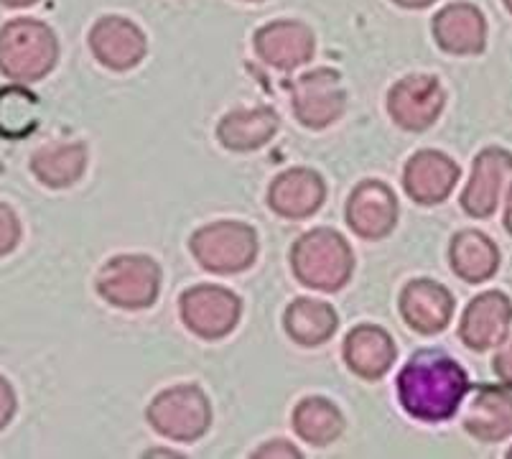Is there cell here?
<instances>
[{
    "mask_svg": "<svg viewBox=\"0 0 512 459\" xmlns=\"http://www.w3.org/2000/svg\"><path fill=\"white\" fill-rule=\"evenodd\" d=\"M472 383L462 365L444 352H416L398 375L400 406L423 424H441L459 411Z\"/></svg>",
    "mask_w": 512,
    "mask_h": 459,
    "instance_id": "cell-1",
    "label": "cell"
},
{
    "mask_svg": "<svg viewBox=\"0 0 512 459\" xmlns=\"http://www.w3.org/2000/svg\"><path fill=\"white\" fill-rule=\"evenodd\" d=\"M59 62L57 34L36 18H16L0 29V74L18 85L44 80Z\"/></svg>",
    "mask_w": 512,
    "mask_h": 459,
    "instance_id": "cell-2",
    "label": "cell"
},
{
    "mask_svg": "<svg viewBox=\"0 0 512 459\" xmlns=\"http://www.w3.org/2000/svg\"><path fill=\"white\" fill-rule=\"evenodd\" d=\"M291 268L304 286L332 294L349 284L355 271V255L337 230L316 227L293 243Z\"/></svg>",
    "mask_w": 512,
    "mask_h": 459,
    "instance_id": "cell-3",
    "label": "cell"
},
{
    "mask_svg": "<svg viewBox=\"0 0 512 459\" xmlns=\"http://www.w3.org/2000/svg\"><path fill=\"white\" fill-rule=\"evenodd\" d=\"M199 266L217 276L248 271L258 258V233L248 222L217 220L199 227L189 240Z\"/></svg>",
    "mask_w": 512,
    "mask_h": 459,
    "instance_id": "cell-4",
    "label": "cell"
},
{
    "mask_svg": "<svg viewBox=\"0 0 512 459\" xmlns=\"http://www.w3.org/2000/svg\"><path fill=\"white\" fill-rule=\"evenodd\" d=\"M146 419L156 434L171 442H199L212 426V406L207 393L194 383L166 388L146 408Z\"/></svg>",
    "mask_w": 512,
    "mask_h": 459,
    "instance_id": "cell-5",
    "label": "cell"
},
{
    "mask_svg": "<svg viewBox=\"0 0 512 459\" xmlns=\"http://www.w3.org/2000/svg\"><path fill=\"white\" fill-rule=\"evenodd\" d=\"M161 291V266L148 255H115L97 276V294L110 306L138 312L156 304Z\"/></svg>",
    "mask_w": 512,
    "mask_h": 459,
    "instance_id": "cell-6",
    "label": "cell"
},
{
    "mask_svg": "<svg viewBox=\"0 0 512 459\" xmlns=\"http://www.w3.org/2000/svg\"><path fill=\"white\" fill-rule=\"evenodd\" d=\"M181 322L207 342L225 340L242 317V301L235 291L217 284L192 286L179 299Z\"/></svg>",
    "mask_w": 512,
    "mask_h": 459,
    "instance_id": "cell-7",
    "label": "cell"
},
{
    "mask_svg": "<svg viewBox=\"0 0 512 459\" xmlns=\"http://www.w3.org/2000/svg\"><path fill=\"white\" fill-rule=\"evenodd\" d=\"M293 115L311 131L337 123L347 110V90L334 69H311L291 82Z\"/></svg>",
    "mask_w": 512,
    "mask_h": 459,
    "instance_id": "cell-8",
    "label": "cell"
},
{
    "mask_svg": "<svg viewBox=\"0 0 512 459\" xmlns=\"http://www.w3.org/2000/svg\"><path fill=\"white\" fill-rule=\"evenodd\" d=\"M446 105V92L436 77L411 74L395 82L388 92V113L403 131L423 133L439 120Z\"/></svg>",
    "mask_w": 512,
    "mask_h": 459,
    "instance_id": "cell-9",
    "label": "cell"
},
{
    "mask_svg": "<svg viewBox=\"0 0 512 459\" xmlns=\"http://www.w3.org/2000/svg\"><path fill=\"white\" fill-rule=\"evenodd\" d=\"M512 187V153L505 148H484L474 159L472 179L462 192V210L474 220L495 215L502 194Z\"/></svg>",
    "mask_w": 512,
    "mask_h": 459,
    "instance_id": "cell-10",
    "label": "cell"
},
{
    "mask_svg": "<svg viewBox=\"0 0 512 459\" xmlns=\"http://www.w3.org/2000/svg\"><path fill=\"white\" fill-rule=\"evenodd\" d=\"M347 225L362 240H383L398 222V199L385 182L367 179L347 199Z\"/></svg>",
    "mask_w": 512,
    "mask_h": 459,
    "instance_id": "cell-11",
    "label": "cell"
},
{
    "mask_svg": "<svg viewBox=\"0 0 512 459\" xmlns=\"http://www.w3.org/2000/svg\"><path fill=\"white\" fill-rule=\"evenodd\" d=\"M90 49L102 67L113 72H128L143 62L148 51L141 26L123 16H105L92 26Z\"/></svg>",
    "mask_w": 512,
    "mask_h": 459,
    "instance_id": "cell-12",
    "label": "cell"
},
{
    "mask_svg": "<svg viewBox=\"0 0 512 459\" xmlns=\"http://www.w3.org/2000/svg\"><path fill=\"white\" fill-rule=\"evenodd\" d=\"M459 164L449 159L446 153L423 148L408 159L406 171H403V189L416 204L431 207L449 199L459 182Z\"/></svg>",
    "mask_w": 512,
    "mask_h": 459,
    "instance_id": "cell-13",
    "label": "cell"
},
{
    "mask_svg": "<svg viewBox=\"0 0 512 459\" xmlns=\"http://www.w3.org/2000/svg\"><path fill=\"white\" fill-rule=\"evenodd\" d=\"M512 327V301L502 291H484L464 312L459 337L474 352H487L507 340Z\"/></svg>",
    "mask_w": 512,
    "mask_h": 459,
    "instance_id": "cell-14",
    "label": "cell"
},
{
    "mask_svg": "<svg viewBox=\"0 0 512 459\" xmlns=\"http://www.w3.org/2000/svg\"><path fill=\"white\" fill-rule=\"evenodd\" d=\"M454 296L431 278H416L400 294V314L418 335H439L454 317Z\"/></svg>",
    "mask_w": 512,
    "mask_h": 459,
    "instance_id": "cell-15",
    "label": "cell"
},
{
    "mask_svg": "<svg viewBox=\"0 0 512 459\" xmlns=\"http://www.w3.org/2000/svg\"><path fill=\"white\" fill-rule=\"evenodd\" d=\"M324 197H327L324 179L304 166L283 171L268 187V207L283 220H306L316 215Z\"/></svg>",
    "mask_w": 512,
    "mask_h": 459,
    "instance_id": "cell-16",
    "label": "cell"
},
{
    "mask_svg": "<svg viewBox=\"0 0 512 459\" xmlns=\"http://www.w3.org/2000/svg\"><path fill=\"white\" fill-rule=\"evenodd\" d=\"M255 51L273 69L293 72L314 57V34L301 21H273L258 29Z\"/></svg>",
    "mask_w": 512,
    "mask_h": 459,
    "instance_id": "cell-17",
    "label": "cell"
},
{
    "mask_svg": "<svg viewBox=\"0 0 512 459\" xmlns=\"http://www.w3.org/2000/svg\"><path fill=\"white\" fill-rule=\"evenodd\" d=\"M434 39L451 57H474L487 46V21L472 3H451L434 18Z\"/></svg>",
    "mask_w": 512,
    "mask_h": 459,
    "instance_id": "cell-18",
    "label": "cell"
},
{
    "mask_svg": "<svg viewBox=\"0 0 512 459\" xmlns=\"http://www.w3.org/2000/svg\"><path fill=\"white\" fill-rule=\"evenodd\" d=\"M344 363L362 380H380L395 363V342L383 327L360 324L344 340Z\"/></svg>",
    "mask_w": 512,
    "mask_h": 459,
    "instance_id": "cell-19",
    "label": "cell"
},
{
    "mask_svg": "<svg viewBox=\"0 0 512 459\" xmlns=\"http://www.w3.org/2000/svg\"><path fill=\"white\" fill-rule=\"evenodd\" d=\"M281 120L273 108H240L227 113L217 125V141L235 153H250L276 138Z\"/></svg>",
    "mask_w": 512,
    "mask_h": 459,
    "instance_id": "cell-20",
    "label": "cell"
},
{
    "mask_svg": "<svg viewBox=\"0 0 512 459\" xmlns=\"http://www.w3.org/2000/svg\"><path fill=\"white\" fill-rule=\"evenodd\" d=\"M464 431L484 444L512 437V393L505 388H479L464 414Z\"/></svg>",
    "mask_w": 512,
    "mask_h": 459,
    "instance_id": "cell-21",
    "label": "cell"
},
{
    "mask_svg": "<svg viewBox=\"0 0 512 459\" xmlns=\"http://www.w3.org/2000/svg\"><path fill=\"white\" fill-rule=\"evenodd\" d=\"M31 171L49 189L72 187L87 171V146L79 141L46 143L31 156Z\"/></svg>",
    "mask_w": 512,
    "mask_h": 459,
    "instance_id": "cell-22",
    "label": "cell"
},
{
    "mask_svg": "<svg viewBox=\"0 0 512 459\" xmlns=\"http://www.w3.org/2000/svg\"><path fill=\"white\" fill-rule=\"evenodd\" d=\"M451 271L467 284H484L500 268V248L479 230L456 233L449 248Z\"/></svg>",
    "mask_w": 512,
    "mask_h": 459,
    "instance_id": "cell-23",
    "label": "cell"
},
{
    "mask_svg": "<svg viewBox=\"0 0 512 459\" xmlns=\"http://www.w3.org/2000/svg\"><path fill=\"white\" fill-rule=\"evenodd\" d=\"M286 332L296 345L319 347L334 337L339 327V317L334 306L321 299H296L286 309Z\"/></svg>",
    "mask_w": 512,
    "mask_h": 459,
    "instance_id": "cell-24",
    "label": "cell"
},
{
    "mask_svg": "<svg viewBox=\"0 0 512 459\" xmlns=\"http://www.w3.org/2000/svg\"><path fill=\"white\" fill-rule=\"evenodd\" d=\"M293 431L314 447H327L344 434V416L337 403L321 396H309L293 408Z\"/></svg>",
    "mask_w": 512,
    "mask_h": 459,
    "instance_id": "cell-25",
    "label": "cell"
},
{
    "mask_svg": "<svg viewBox=\"0 0 512 459\" xmlns=\"http://www.w3.org/2000/svg\"><path fill=\"white\" fill-rule=\"evenodd\" d=\"M39 125V100L23 85L0 90V136L18 141L36 131Z\"/></svg>",
    "mask_w": 512,
    "mask_h": 459,
    "instance_id": "cell-26",
    "label": "cell"
},
{
    "mask_svg": "<svg viewBox=\"0 0 512 459\" xmlns=\"http://www.w3.org/2000/svg\"><path fill=\"white\" fill-rule=\"evenodd\" d=\"M23 238V227L18 220L16 210L8 207L6 202H0V258L3 255H11L18 248Z\"/></svg>",
    "mask_w": 512,
    "mask_h": 459,
    "instance_id": "cell-27",
    "label": "cell"
},
{
    "mask_svg": "<svg viewBox=\"0 0 512 459\" xmlns=\"http://www.w3.org/2000/svg\"><path fill=\"white\" fill-rule=\"evenodd\" d=\"M16 411H18L16 391H13V386L8 383V378H3V375H0V431L11 424L13 416H16Z\"/></svg>",
    "mask_w": 512,
    "mask_h": 459,
    "instance_id": "cell-28",
    "label": "cell"
},
{
    "mask_svg": "<svg viewBox=\"0 0 512 459\" xmlns=\"http://www.w3.org/2000/svg\"><path fill=\"white\" fill-rule=\"evenodd\" d=\"M492 370H495L497 378L505 383V386H512V337L507 335V340L497 347V355L492 360Z\"/></svg>",
    "mask_w": 512,
    "mask_h": 459,
    "instance_id": "cell-29",
    "label": "cell"
},
{
    "mask_svg": "<svg viewBox=\"0 0 512 459\" xmlns=\"http://www.w3.org/2000/svg\"><path fill=\"white\" fill-rule=\"evenodd\" d=\"M255 457H301V452L288 442H271L268 447L258 449Z\"/></svg>",
    "mask_w": 512,
    "mask_h": 459,
    "instance_id": "cell-30",
    "label": "cell"
},
{
    "mask_svg": "<svg viewBox=\"0 0 512 459\" xmlns=\"http://www.w3.org/2000/svg\"><path fill=\"white\" fill-rule=\"evenodd\" d=\"M400 8H411V11H421V8H428L436 0H393Z\"/></svg>",
    "mask_w": 512,
    "mask_h": 459,
    "instance_id": "cell-31",
    "label": "cell"
},
{
    "mask_svg": "<svg viewBox=\"0 0 512 459\" xmlns=\"http://www.w3.org/2000/svg\"><path fill=\"white\" fill-rule=\"evenodd\" d=\"M505 230L512 235V187L507 192V204H505Z\"/></svg>",
    "mask_w": 512,
    "mask_h": 459,
    "instance_id": "cell-32",
    "label": "cell"
},
{
    "mask_svg": "<svg viewBox=\"0 0 512 459\" xmlns=\"http://www.w3.org/2000/svg\"><path fill=\"white\" fill-rule=\"evenodd\" d=\"M6 8H29L34 6V3H39V0H0Z\"/></svg>",
    "mask_w": 512,
    "mask_h": 459,
    "instance_id": "cell-33",
    "label": "cell"
},
{
    "mask_svg": "<svg viewBox=\"0 0 512 459\" xmlns=\"http://www.w3.org/2000/svg\"><path fill=\"white\" fill-rule=\"evenodd\" d=\"M505 6H507V11L512 13V0H505Z\"/></svg>",
    "mask_w": 512,
    "mask_h": 459,
    "instance_id": "cell-34",
    "label": "cell"
},
{
    "mask_svg": "<svg viewBox=\"0 0 512 459\" xmlns=\"http://www.w3.org/2000/svg\"><path fill=\"white\" fill-rule=\"evenodd\" d=\"M507 457H510V459H512V447H510V452H507Z\"/></svg>",
    "mask_w": 512,
    "mask_h": 459,
    "instance_id": "cell-35",
    "label": "cell"
},
{
    "mask_svg": "<svg viewBox=\"0 0 512 459\" xmlns=\"http://www.w3.org/2000/svg\"><path fill=\"white\" fill-rule=\"evenodd\" d=\"M253 3H258V0H253Z\"/></svg>",
    "mask_w": 512,
    "mask_h": 459,
    "instance_id": "cell-36",
    "label": "cell"
}]
</instances>
